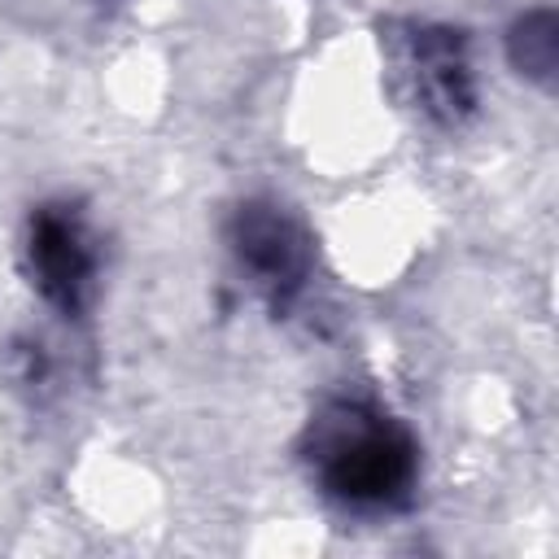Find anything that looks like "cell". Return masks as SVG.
Instances as JSON below:
<instances>
[{
    "mask_svg": "<svg viewBox=\"0 0 559 559\" xmlns=\"http://www.w3.org/2000/svg\"><path fill=\"white\" fill-rule=\"evenodd\" d=\"M419 79H424V92H428L432 109H450L454 114L459 105H467V66H463L454 39H428L424 44Z\"/></svg>",
    "mask_w": 559,
    "mask_h": 559,
    "instance_id": "4",
    "label": "cell"
},
{
    "mask_svg": "<svg viewBox=\"0 0 559 559\" xmlns=\"http://www.w3.org/2000/svg\"><path fill=\"white\" fill-rule=\"evenodd\" d=\"M31 271H35L39 293L52 306H61L66 314L83 310V301L92 293L96 258H92V245H87L74 214H66V210H39L35 214V223H31Z\"/></svg>",
    "mask_w": 559,
    "mask_h": 559,
    "instance_id": "2",
    "label": "cell"
},
{
    "mask_svg": "<svg viewBox=\"0 0 559 559\" xmlns=\"http://www.w3.org/2000/svg\"><path fill=\"white\" fill-rule=\"evenodd\" d=\"M231 240H236L240 266L271 297H288L301 284V275H306V240L275 205H240Z\"/></svg>",
    "mask_w": 559,
    "mask_h": 559,
    "instance_id": "3",
    "label": "cell"
},
{
    "mask_svg": "<svg viewBox=\"0 0 559 559\" xmlns=\"http://www.w3.org/2000/svg\"><path fill=\"white\" fill-rule=\"evenodd\" d=\"M314 467L328 493L358 507H380L411 485L415 445L389 415L341 402L314 424Z\"/></svg>",
    "mask_w": 559,
    "mask_h": 559,
    "instance_id": "1",
    "label": "cell"
}]
</instances>
